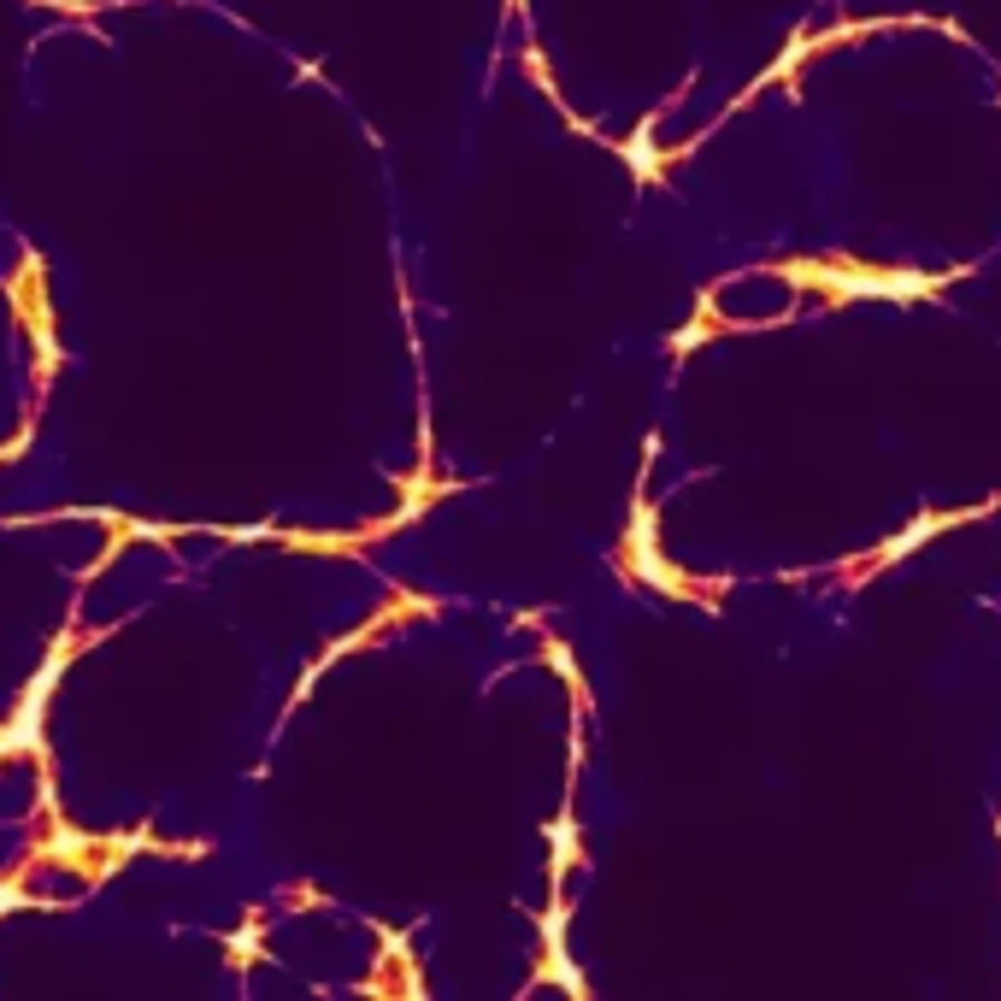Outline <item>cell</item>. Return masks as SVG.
Wrapping results in <instances>:
<instances>
[{
    "mask_svg": "<svg viewBox=\"0 0 1001 1001\" xmlns=\"http://www.w3.org/2000/svg\"><path fill=\"white\" fill-rule=\"evenodd\" d=\"M54 678H59V654L41 665V678H36V690H30V701L18 707V719L0 731V755H18V748H36L41 742V707H48V690H54Z\"/></svg>",
    "mask_w": 1001,
    "mask_h": 1001,
    "instance_id": "obj_1",
    "label": "cell"
},
{
    "mask_svg": "<svg viewBox=\"0 0 1001 1001\" xmlns=\"http://www.w3.org/2000/svg\"><path fill=\"white\" fill-rule=\"evenodd\" d=\"M18 902H25V890H18V884H0V913L18 907Z\"/></svg>",
    "mask_w": 1001,
    "mask_h": 1001,
    "instance_id": "obj_2",
    "label": "cell"
}]
</instances>
